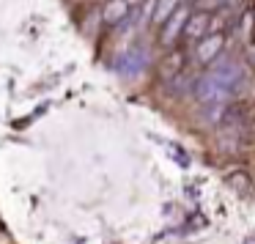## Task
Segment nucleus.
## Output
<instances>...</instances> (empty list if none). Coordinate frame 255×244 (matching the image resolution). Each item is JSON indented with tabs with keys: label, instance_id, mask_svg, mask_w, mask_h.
<instances>
[{
	"label": "nucleus",
	"instance_id": "f257e3e1",
	"mask_svg": "<svg viewBox=\"0 0 255 244\" xmlns=\"http://www.w3.org/2000/svg\"><path fill=\"white\" fill-rule=\"evenodd\" d=\"M124 14H127V0H113L110 6L105 8V19H107V22H116V19H121Z\"/></svg>",
	"mask_w": 255,
	"mask_h": 244
}]
</instances>
